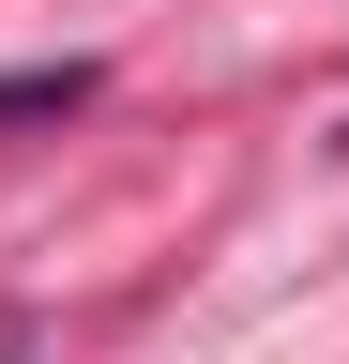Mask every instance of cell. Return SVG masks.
Segmentation results:
<instances>
[{
	"mask_svg": "<svg viewBox=\"0 0 349 364\" xmlns=\"http://www.w3.org/2000/svg\"><path fill=\"white\" fill-rule=\"evenodd\" d=\"M61 107H92V61H31V76H0V122H61Z\"/></svg>",
	"mask_w": 349,
	"mask_h": 364,
	"instance_id": "1",
	"label": "cell"
}]
</instances>
